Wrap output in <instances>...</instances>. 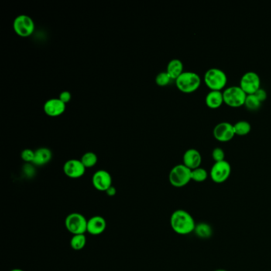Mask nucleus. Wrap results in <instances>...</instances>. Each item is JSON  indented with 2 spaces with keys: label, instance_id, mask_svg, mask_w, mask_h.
Masks as SVG:
<instances>
[{
  "label": "nucleus",
  "instance_id": "6",
  "mask_svg": "<svg viewBox=\"0 0 271 271\" xmlns=\"http://www.w3.org/2000/svg\"><path fill=\"white\" fill-rule=\"evenodd\" d=\"M224 101L227 105L231 108H239L245 104L247 94L243 91L239 86H232L228 87L223 93Z\"/></svg>",
  "mask_w": 271,
  "mask_h": 271
},
{
  "label": "nucleus",
  "instance_id": "5",
  "mask_svg": "<svg viewBox=\"0 0 271 271\" xmlns=\"http://www.w3.org/2000/svg\"><path fill=\"white\" fill-rule=\"evenodd\" d=\"M66 229L74 235L85 234L87 232V220L78 213H70L65 220Z\"/></svg>",
  "mask_w": 271,
  "mask_h": 271
},
{
  "label": "nucleus",
  "instance_id": "12",
  "mask_svg": "<svg viewBox=\"0 0 271 271\" xmlns=\"http://www.w3.org/2000/svg\"><path fill=\"white\" fill-rule=\"evenodd\" d=\"M63 171L69 178H80L85 173L86 168L81 161L77 159H70L64 164Z\"/></svg>",
  "mask_w": 271,
  "mask_h": 271
},
{
  "label": "nucleus",
  "instance_id": "29",
  "mask_svg": "<svg viewBox=\"0 0 271 271\" xmlns=\"http://www.w3.org/2000/svg\"><path fill=\"white\" fill-rule=\"evenodd\" d=\"M257 98L260 100L261 102H263L267 98V93L263 88H259L256 93H255Z\"/></svg>",
  "mask_w": 271,
  "mask_h": 271
},
{
  "label": "nucleus",
  "instance_id": "27",
  "mask_svg": "<svg viewBox=\"0 0 271 271\" xmlns=\"http://www.w3.org/2000/svg\"><path fill=\"white\" fill-rule=\"evenodd\" d=\"M212 156H213V160L215 161L216 162H222V161L225 160L224 159H225L224 151L220 147H217L213 149Z\"/></svg>",
  "mask_w": 271,
  "mask_h": 271
},
{
  "label": "nucleus",
  "instance_id": "32",
  "mask_svg": "<svg viewBox=\"0 0 271 271\" xmlns=\"http://www.w3.org/2000/svg\"><path fill=\"white\" fill-rule=\"evenodd\" d=\"M214 271H228V270H226V269H216V270H214Z\"/></svg>",
  "mask_w": 271,
  "mask_h": 271
},
{
  "label": "nucleus",
  "instance_id": "11",
  "mask_svg": "<svg viewBox=\"0 0 271 271\" xmlns=\"http://www.w3.org/2000/svg\"><path fill=\"white\" fill-rule=\"evenodd\" d=\"M92 182L96 190L106 192L112 186V177L108 171L100 169L93 174Z\"/></svg>",
  "mask_w": 271,
  "mask_h": 271
},
{
  "label": "nucleus",
  "instance_id": "28",
  "mask_svg": "<svg viewBox=\"0 0 271 271\" xmlns=\"http://www.w3.org/2000/svg\"><path fill=\"white\" fill-rule=\"evenodd\" d=\"M59 99L62 100V102L65 103V104H67L68 103L70 102V100L72 99L71 93H69L68 91H63L61 93L60 97Z\"/></svg>",
  "mask_w": 271,
  "mask_h": 271
},
{
  "label": "nucleus",
  "instance_id": "24",
  "mask_svg": "<svg viewBox=\"0 0 271 271\" xmlns=\"http://www.w3.org/2000/svg\"><path fill=\"white\" fill-rule=\"evenodd\" d=\"M207 176H208V173L204 168L199 167L192 170V180H194L195 182L200 183V182H205Z\"/></svg>",
  "mask_w": 271,
  "mask_h": 271
},
{
  "label": "nucleus",
  "instance_id": "21",
  "mask_svg": "<svg viewBox=\"0 0 271 271\" xmlns=\"http://www.w3.org/2000/svg\"><path fill=\"white\" fill-rule=\"evenodd\" d=\"M87 239L84 234H79V235H74L72 237L70 240V246L74 251H80L85 247Z\"/></svg>",
  "mask_w": 271,
  "mask_h": 271
},
{
  "label": "nucleus",
  "instance_id": "18",
  "mask_svg": "<svg viewBox=\"0 0 271 271\" xmlns=\"http://www.w3.org/2000/svg\"><path fill=\"white\" fill-rule=\"evenodd\" d=\"M184 70V66L182 61L179 59H173L169 62L166 69V73L171 77L172 80H176L177 77H180Z\"/></svg>",
  "mask_w": 271,
  "mask_h": 271
},
{
  "label": "nucleus",
  "instance_id": "31",
  "mask_svg": "<svg viewBox=\"0 0 271 271\" xmlns=\"http://www.w3.org/2000/svg\"><path fill=\"white\" fill-rule=\"evenodd\" d=\"M10 271H24V270H22V269H11V270H10Z\"/></svg>",
  "mask_w": 271,
  "mask_h": 271
},
{
  "label": "nucleus",
  "instance_id": "19",
  "mask_svg": "<svg viewBox=\"0 0 271 271\" xmlns=\"http://www.w3.org/2000/svg\"><path fill=\"white\" fill-rule=\"evenodd\" d=\"M194 233L200 238H209L213 235V228L207 223H200L196 225Z\"/></svg>",
  "mask_w": 271,
  "mask_h": 271
},
{
  "label": "nucleus",
  "instance_id": "26",
  "mask_svg": "<svg viewBox=\"0 0 271 271\" xmlns=\"http://www.w3.org/2000/svg\"><path fill=\"white\" fill-rule=\"evenodd\" d=\"M21 158L24 162L33 163L34 159H35V151L31 149H23L21 153Z\"/></svg>",
  "mask_w": 271,
  "mask_h": 271
},
{
  "label": "nucleus",
  "instance_id": "7",
  "mask_svg": "<svg viewBox=\"0 0 271 271\" xmlns=\"http://www.w3.org/2000/svg\"><path fill=\"white\" fill-rule=\"evenodd\" d=\"M13 29L15 34L22 38H27L33 35L35 29V24L31 17L26 15H20L15 18Z\"/></svg>",
  "mask_w": 271,
  "mask_h": 271
},
{
  "label": "nucleus",
  "instance_id": "8",
  "mask_svg": "<svg viewBox=\"0 0 271 271\" xmlns=\"http://www.w3.org/2000/svg\"><path fill=\"white\" fill-rule=\"evenodd\" d=\"M231 167L229 162L224 160L215 162L210 170V177L217 184H222L229 178Z\"/></svg>",
  "mask_w": 271,
  "mask_h": 271
},
{
  "label": "nucleus",
  "instance_id": "1",
  "mask_svg": "<svg viewBox=\"0 0 271 271\" xmlns=\"http://www.w3.org/2000/svg\"><path fill=\"white\" fill-rule=\"evenodd\" d=\"M194 218L186 210L178 209L173 212L170 217V226L175 233L180 235H190L194 232L196 228Z\"/></svg>",
  "mask_w": 271,
  "mask_h": 271
},
{
  "label": "nucleus",
  "instance_id": "14",
  "mask_svg": "<svg viewBox=\"0 0 271 271\" xmlns=\"http://www.w3.org/2000/svg\"><path fill=\"white\" fill-rule=\"evenodd\" d=\"M201 162H202V156L197 149H188L183 155V164L191 170L200 167Z\"/></svg>",
  "mask_w": 271,
  "mask_h": 271
},
{
  "label": "nucleus",
  "instance_id": "3",
  "mask_svg": "<svg viewBox=\"0 0 271 271\" xmlns=\"http://www.w3.org/2000/svg\"><path fill=\"white\" fill-rule=\"evenodd\" d=\"M204 83L211 91H221L228 82L227 75L221 69L213 68L204 74Z\"/></svg>",
  "mask_w": 271,
  "mask_h": 271
},
{
  "label": "nucleus",
  "instance_id": "15",
  "mask_svg": "<svg viewBox=\"0 0 271 271\" xmlns=\"http://www.w3.org/2000/svg\"><path fill=\"white\" fill-rule=\"evenodd\" d=\"M107 228V222L104 217L95 216L87 220V232L93 235H101Z\"/></svg>",
  "mask_w": 271,
  "mask_h": 271
},
{
  "label": "nucleus",
  "instance_id": "30",
  "mask_svg": "<svg viewBox=\"0 0 271 271\" xmlns=\"http://www.w3.org/2000/svg\"><path fill=\"white\" fill-rule=\"evenodd\" d=\"M105 193H107L109 197H113V196H115V195L116 194V190H115V187L111 186V187L109 188Z\"/></svg>",
  "mask_w": 271,
  "mask_h": 271
},
{
  "label": "nucleus",
  "instance_id": "17",
  "mask_svg": "<svg viewBox=\"0 0 271 271\" xmlns=\"http://www.w3.org/2000/svg\"><path fill=\"white\" fill-rule=\"evenodd\" d=\"M53 154L50 149L46 147H41L35 151V159L33 164L36 166H42L51 161Z\"/></svg>",
  "mask_w": 271,
  "mask_h": 271
},
{
  "label": "nucleus",
  "instance_id": "4",
  "mask_svg": "<svg viewBox=\"0 0 271 271\" xmlns=\"http://www.w3.org/2000/svg\"><path fill=\"white\" fill-rule=\"evenodd\" d=\"M191 173V169L186 167L184 164L176 165L169 172V183L173 187H184L192 180Z\"/></svg>",
  "mask_w": 271,
  "mask_h": 271
},
{
  "label": "nucleus",
  "instance_id": "16",
  "mask_svg": "<svg viewBox=\"0 0 271 271\" xmlns=\"http://www.w3.org/2000/svg\"><path fill=\"white\" fill-rule=\"evenodd\" d=\"M206 105L211 109H217L224 104V96L221 91H211L205 98Z\"/></svg>",
  "mask_w": 271,
  "mask_h": 271
},
{
  "label": "nucleus",
  "instance_id": "10",
  "mask_svg": "<svg viewBox=\"0 0 271 271\" xmlns=\"http://www.w3.org/2000/svg\"><path fill=\"white\" fill-rule=\"evenodd\" d=\"M234 125L228 122H222L217 124L213 130V136L219 142H229L235 136Z\"/></svg>",
  "mask_w": 271,
  "mask_h": 271
},
{
  "label": "nucleus",
  "instance_id": "25",
  "mask_svg": "<svg viewBox=\"0 0 271 271\" xmlns=\"http://www.w3.org/2000/svg\"><path fill=\"white\" fill-rule=\"evenodd\" d=\"M172 78L169 77L166 72H162L157 75L156 78H155V82H156L157 85L160 86V87H165L171 82Z\"/></svg>",
  "mask_w": 271,
  "mask_h": 271
},
{
  "label": "nucleus",
  "instance_id": "22",
  "mask_svg": "<svg viewBox=\"0 0 271 271\" xmlns=\"http://www.w3.org/2000/svg\"><path fill=\"white\" fill-rule=\"evenodd\" d=\"M82 163L85 166L86 169L87 168H93L96 166L98 162V157L93 152H86L83 155L80 159Z\"/></svg>",
  "mask_w": 271,
  "mask_h": 271
},
{
  "label": "nucleus",
  "instance_id": "9",
  "mask_svg": "<svg viewBox=\"0 0 271 271\" xmlns=\"http://www.w3.org/2000/svg\"><path fill=\"white\" fill-rule=\"evenodd\" d=\"M239 87L247 95H253L261 88L260 77L255 72H248L241 77Z\"/></svg>",
  "mask_w": 271,
  "mask_h": 271
},
{
  "label": "nucleus",
  "instance_id": "23",
  "mask_svg": "<svg viewBox=\"0 0 271 271\" xmlns=\"http://www.w3.org/2000/svg\"><path fill=\"white\" fill-rule=\"evenodd\" d=\"M261 104L262 102L257 98L255 94H253V95L247 96L244 105L250 111H257L260 108Z\"/></svg>",
  "mask_w": 271,
  "mask_h": 271
},
{
  "label": "nucleus",
  "instance_id": "13",
  "mask_svg": "<svg viewBox=\"0 0 271 271\" xmlns=\"http://www.w3.org/2000/svg\"><path fill=\"white\" fill-rule=\"evenodd\" d=\"M66 104L59 98L49 99L44 104V111L49 117H57L66 111Z\"/></svg>",
  "mask_w": 271,
  "mask_h": 271
},
{
  "label": "nucleus",
  "instance_id": "2",
  "mask_svg": "<svg viewBox=\"0 0 271 271\" xmlns=\"http://www.w3.org/2000/svg\"><path fill=\"white\" fill-rule=\"evenodd\" d=\"M175 82L179 91L184 93H192L197 91L200 87L201 79L196 73L184 72Z\"/></svg>",
  "mask_w": 271,
  "mask_h": 271
},
{
  "label": "nucleus",
  "instance_id": "20",
  "mask_svg": "<svg viewBox=\"0 0 271 271\" xmlns=\"http://www.w3.org/2000/svg\"><path fill=\"white\" fill-rule=\"evenodd\" d=\"M234 131H235V135L245 136L251 132V124L248 121H238L236 124H234Z\"/></svg>",
  "mask_w": 271,
  "mask_h": 271
}]
</instances>
